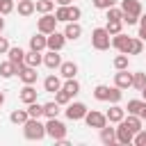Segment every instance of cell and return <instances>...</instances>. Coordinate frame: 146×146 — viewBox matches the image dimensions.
<instances>
[{
	"instance_id": "obj_33",
	"label": "cell",
	"mask_w": 146,
	"mask_h": 146,
	"mask_svg": "<svg viewBox=\"0 0 146 146\" xmlns=\"http://www.w3.org/2000/svg\"><path fill=\"white\" fill-rule=\"evenodd\" d=\"M105 30L110 32V36H114V34H119V32H123V21H107V25H105Z\"/></svg>"
},
{
	"instance_id": "obj_2",
	"label": "cell",
	"mask_w": 146,
	"mask_h": 146,
	"mask_svg": "<svg viewBox=\"0 0 146 146\" xmlns=\"http://www.w3.org/2000/svg\"><path fill=\"white\" fill-rule=\"evenodd\" d=\"M66 130H68V128H66L57 116L46 121V137H50V139H55V141L64 139V137H66Z\"/></svg>"
},
{
	"instance_id": "obj_47",
	"label": "cell",
	"mask_w": 146,
	"mask_h": 146,
	"mask_svg": "<svg viewBox=\"0 0 146 146\" xmlns=\"http://www.w3.org/2000/svg\"><path fill=\"white\" fill-rule=\"evenodd\" d=\"M55 2H57V5H71L73 0H55Z\"/></svg>"
},
{
	"instance_id": "obj_18",
	"label": "cell",
	"mask_w": 146,
	"mask_h": 146,
	"mask_svg": "<svg viewBox=\"0 0 146 146\" xmlns=\"http://www.w3.org/2000/svg\"><path fill=\"white\" fill-rule=\"evenodd\" d=\"M59 75H62L64 80L75 78V75H78V64H75V62H62V64H59Z\"/></svg>"
},
{
	"instance_id": "obj_28",
	"label": "cell",
	"mask_w": 146,
	"mask_h": 146,
	"mask_svg": "<svg viewBox=\"0 0 146 146\" xmlns=\"http://www.w3.org/2000/svg\"><path fill=\"white\" fill-rule=\"evenodd\" d=\"M16 75V66L7 59V62H2L0 64V78H5V80H9V78H14Z\"/></svg>"
},
{
	"instance_id": "obj_23",
	"label": "cell",
	"mask_w": 146,
	"mask_h": 146,
	"mask_svg": "<svg viewBox=\"0 0 146 146\" xmlns=\"http://www.w3.org/2000/svg\"><path fill=\"white\" fill-rule=\"evenodd\" d=\"M30 50H46V34H34V36H30Z\"/></svg>"
},
{
	"instance_id": "obj_29",
	"label": "cell",
	"mask_w": 146,
	"mask_h": 146,
	"mask_svg": "<svg viewBox=\"0 0 146 146\" xmlns=\"http://www.w3.org/2000/svg\"><path fill=\"white\" fill-rule=\"evenodd\" d=\"M27 114H30L32 119H41V116H43V105L36 103V100L30 103V105H27Z\"/></svg>"
},
{
	"instance_id": "obj_8",
	"label": "cell",
	"mask_w": 146,
	"mask_h": 146,
	"mask_svg": "<svg viewBox=\"0 0 146 146\" xmlns=\"http://www.w3.org/2000/svg\"><path fill=\"white\" fill-rule=\"evenodd\" d=\"M64 43H66L64 32H57V30H55V32L46 34V48H48V50H62Z\"/></svg>"
},
{
	"instance_id": "obj_19",
	"label": "cell",
	"mask_w": 146,
	"mask_h": 146,
	"mask_svg": "<svg viewBox=\"0 0 146 146\" xmlns=\"http://www.w3.org/2000/svg\"><path fill=\"white\" fill-rule=\"evenodd\" d=\"M43 89L48 91V94H55L57 89H62V80H59V75H55V73H50L46 80H43Z\"/></svg>"
},
{
	"instance_id": "obj_27",
	"label": "cell",
	"mask_w": 146,
	"mask_h": 146,
	"mask_svg": "<svg viewBox=\"0 0 146 146\" xmlns=\"http://www.w3.org/2000/svg\"><path fill=\"white\" fill-rule=\"evenodd\" d=\"M34 9H36L39 14H50V11L55 9V0H36V2H34Z\"/></svg>"
},
{
	"instance_id": "obj_35",
	"label": "cell",
	"mask_w": 146,
	"mask_h": 146,
	"mask_svg": "<svg viewBox=\"0 0 146 146\" xmlns=\"http://www.w3.org/2000/svg\"><path fill=\"white\" fill-rule=\"evenodd\" d=\"M107 96H110V87L107 84H98L94 89V98L96 100H107Z\"/></svg>"
},
{
	"instance_id": "obj_36",
	"label": "cell",
	"mask_w": 146,
	"mask_h": 146,
	"mask_svg": "<svg viewBox=\"0 0 146 146\" xmlns=\"http://www.w3.org/2000/svg\"><path fill=\"white\" fill-rule=\"evenodd\" d=\"M123 98V89H119L116 84L114 87H110V96H107V103H119Z\"/></svg>"
},
{
	"instance_id": "obj_38",
	"label": "cell",
	"mask_w": 146,
	"mask_h": 146,
	"mask_svg": "<svg viewBox=\"0 0 146 146\" xmlns=\"http://www.w3.org/2000/svg\"><path fill=\"white\" fill-rule=\"evenodd\" d=\"M14 9H16V0H0V14L2 16L11 14Z\"/></svg>"
},
{
	"instance_id": "obj_39",
	"label": "cell",
	"mask_w": 146,
	"mask_h": 146,
	"mask_svg": "<svg viewBox=\"0 0 146 146\" xmlns=\"http://www.w3.org/2000/svg\"><path fill=\"white\" fill-rule=\"evenodd\" d=\"M107 11V21H121V16H123V9L121 7H110V9H105Z\"/></svg>"
},
{
	"instance_id": "obj_5",
	"label": "cell",
	"mask_w": 146,
	"mask_h": 146,
	"mask_svg": "<svg viewBox=\"0 0 146 146\" xmlns=\"http://www.w3.org/2000/svg\"><path fill=\"white\" fill-rule=\"evenodd\" d=\"M57 18H55V14H43L41 18H39V23H36V30L41 32V34H50V32H55L57 30Z\"/></svg>"
},
{
	"instance_id": "obj_51",
	"label": "cell",
	"mask_w": 146,
	"mask_h": 146,
	"mask_svg": "<svg viewBox=\"0 0 146 146\" xmlns=\"http://www.w3.org/2000/svg\"><path fill=\"white\" fill-rule=\"evenodd\" d=\"M16 2H18V0H16Z\"/></svg>"
},
{
	"instance_id": "obj_45",
	"label": "cell",
	"mask_w": 146,
	"mask_h": 146,
	"mask_svg": "<svg viewBox=\"0 0 146 146\" xmlns=\"http://www.w3.org/2000/svg\"><path fill=\"white\" fill-rule=\"evenodd\" d=\"M9 50V41H7V36H0V55H5Z\"/></svg>"
},
{
	"instance_id": "obj_26",
	"label": "cell",
	"mask_w": 146,
	"mask_h": 146,
	"mask_svg": "<svg viewBox=\"0 0 146 146\" xmlns=\"http://www.w3.org/2000/svg\"><path fill=\"white\" fill-rule=\"evenodd\" d=\"M144 52V41L139 36H130V48H128V55H141Z\"/></svg>"
},
{
	"instance_id": "obj_7",
	"label": "cell",
	"mask_w": 146,
	"mask_h": 146,
	"mask_svg": "<svg viewBox=\"0 0 146 146\" xmlns=\"http://www.w3.org/2000/svg\"><path fill=\"white\" fill-rule=\"evenodd\" d=\"M114 130H116V141H119V144H123V146H130V144H132L135 132H132V130H130V128H128L123 121H119Z\"/></svg>"
},
{
	"instance_id": "obj_40",
	"label": "cell",
	"mask_w": 146,
	"mask_h": 146,
	"mask_svg": "<svg viewBox=\"0 0 146 146\" xmlns=\"http://www.w3.org/2000/svg\"><path fill=\"white\" fill-rule=\"evenodd\" d=\"M141 103H144V100H137V98H135V100H128V107H125V112H128V114H139V110H141Z\"/></svg>"
},
{
	"instance_id": "obj_46",
	"label": "cell",
	"mask_w": 146,
	"mask_h": 146,
	"mask_svg": "<svg viewBox=\"0 0 146 146\" xmlns=\"http://www.w3.org/2000/svg\"><path fill=\"white\" fill-rule=\"evenodd\" d=\"M137 116H139L141 121H146V100L141 103V110H139V114H137Z\"/></svg>"
},
{
	"instance_id": "obj_30",
	"label": "cell",
	"mask_w": 146,
	"mask_h": 146,
	"mask_svg": "<svg viewBox=\"0 0 146 146\" xmlns=\"http://www.w3.org/2000/svg\"><path fill=\"white\" fill-rule=\"evenodd\" d=\"M57 114H59V105H57L55 100H52V103H46V105H43V116H46V119H55Z\"/></svg>"
},
{
	"instance_id": "obj_9",
	"label": "cell",
	"mask_w": 146,
	"mask_h": 146,
	"mask_svg": "<svg viewBox=\"0 0 146 146\" xmlns=\"http://www.w3.org/2000/svg\"><path fill=\"white\" fill-rule=\"evenodd\" d=\"M7 55H9V62L16 66V73H18V71L25 66V62H23V57H25V50H23V48H11V46H9Z\"/></svg>"
},
{
	"instance_id": "obj_6",
	"label": "cell",
	"mask_w": 146,
	"mask_h": 146,
	"mask_svg": "<svg viewBox=\"0 0 146 146\" xmlns=\"http://www.w3.org/2000/svg\"><path fill=\"white\" fill-rule=\"evenodd\" d=\"M64 114H66V119H71V121H80V119H84V114H87V105H84V103H68L66 110H64Z\"/></svg>"
},
{
	"instance_id": "obj_11",
	"label": "cell",
	"mask_w": 146,
	"mask_h": 146,
	"mask_svg": "<svg viewBox=\"0 0 146 146\" xmlns=\"http://www.w3.org/2000/svg\"><path fill=\"white\" fill-rule=\"evenodd\" d=\"M112 48H116L119 52H123V55H128V48H130V36H125L123 32H119V34H114V36H112Z\"/></svg>"
},
{
	"instance_id": "obj_48",
	"label": "cell",
	"mask_w": 146,
	"mask_h": 146,
	"mask_svg": "<svg viewBox=\"0 0 146 146\" xmlns=\"http://www.w3.org/2000/svg\"><path fill=\"white\" fill-rule=\"evenodd\" d=\"M2 30H5V18H2V14H0V34H2Z\"/></svg>"
},
{
	"instance_id": "obj_13",
	"label": "cell",
	"mask_w": 146,
	"mask_h": 146,
	"mask_svg": "<svg viewBox=\"0 0 146 146\" xmlns=\"http://www.w3.org/2000/svg\"><path fill=\"white\" fill-rule=\"evenodd\" d=\"M64 36H66V39H71V41L80 39V36H82V25H80L78 21H68V23H66V27H64Z\"/></svg>"
},
{
	"instance_id": "obj_17",
	"label": "cell",
	"mask_w": 146,
	"mask_h": 146,
	"mask_svg": "<svg viewBox=\"0 0 146 146\" xmlns=\"http://www.w3.org/2000/svg\"><path fill=\"white\" fill-rule=\"evenodd\" d=\"M23 62H25V66H34V68H39V66L43 64V55H41L39 50H27L25 57H23Z\"/></svg>"
},
{
	"instance_id": "obj_1",
	"label": "cell",
	"mask_w": 146,
	"mask_h": 146,
	"mask_svg": "<svg viewBox=\"0 0 146 146\" xmlns=\"http://www.w3.org/2000/svg\"><path fill=\"white\" fill-rule=\"evenodd\" d=\"M23 135H25L27 141H41L46 137V123H41L39 119H32L30 116L23 123Z\"/></svg>"
},
{
	"instance_id": "obj_22",
	"label": "cell",
	"mask_w": 146,
	"mask_h": 146,
	"mask_svg": "<svg viewBox=\"0 0 146 146\" xmlns=\"http://www.w3.org/2000/svg\"><path fill=\"white\" fill-rule=\"evenodd\" d=\"M100 141H103L105 146H112V144L116 141V130H114V128L103 125V128H100Z\"/></svg>"
},
{
	"instance_id": "obj_10",
	"label": "cell",
	"mask_w": 146,
	"mask_h": 146,
	"mask_svg": "<svg viewBox=\"0 0 146 146\" xmlns=\"http://www.w3.org/2000/svg\"><path fill=\"white\" fill-rule=\"evenodd\" d=\"M114 84H116L119 89H130V87H132V73H128V68L116 71V73H114Z\"/></svg>"
},
{
	"instance_id": "obj_15",
	"label": "cell",
	"mask_w": 146,
	"mask_h": 146,
	"mask_svg": "<svg viewBox=\"0 0 146 146\" xmlns=\"http://www.w3.org/2000/svg\"><path fill=\"white\" fill-rule=\"evenodd\" d=\"M43 64H46L50 71L59 68V64H62V55H59V50H48V52L43 55Z\"/></svg>"
},
{
	"instance_id": "obj_14",
	"label": "cell",
	"mask_w": 146,
	"mask_h": 146,
	"mask_svg": "<svg viewBox=\"0 0 146 146\" xmlns=\"http://www.w3.org/2000/svg\"><path fill=\"white\" fill-rule=\"evenodd\" d=\"M105 116H107V121H110V123H119V121L125 116V107H121L119 103H112V107L105 112Z\"/></svg>"
},
{
	"instance_id": "obj_44",
	"label": "cell",
	"mask_w": 146,
	"mask_h": 146,
	"mask_svg": "<svg viewBox=\"0 0 146 146\" xmlns=\"http://www.w3.org/2000/svg\"><path fill=\"white\" fill-rule=\"evenodd\" d=\"M80 16H82V9L75 7V5H68V18H71V21H78Z\"/></svg>"
},
{
	"instance_id": "obj_32",
	"label": "cell",
	"mask_w": 146,
	"mask_h": 146,
	"mask_svg": "<svg viewBox=\"0 0 146 146\" xmlns=\"http://www.w3.org/2000/svg\"><path fill=\"white\" fill-rule=\"evenodd\" d=\"M55 18L59 21V23H68L71 18H68V5H59L57 9H55Z\"/></svg>"
},
{
	"instance_id": "obj_50",
	"label": "cell",
	"mask_w": 146,
	"mask_h": 146,
	"mask_svg": "<svg viewBox=\"0 0 146 146\" xmlns=\"http://www.w3.org/2000/svg\"><path fill=\"white\" fill-rule=\"evenodd\" d=\"M141 98H144V100H146V87H144V89H141Z\"/></svg>"
},
{
	"instance_id": "obj_24",
	"label": "cell",
	"mask_w": 146,
	"mask_h": 146,
	"mask_svg": "<svg viewBox=\"0 0 146 146\" xmlns=\"http://www.w3.org/2000/svg\"><path fill=\"white\" fill-rule=\"evenodd\" d=\"M62 89H64V91L73 98V96H78V94H80V82H78L75 78H68V80L62 84Z\"/></svg>"
},
{
	"instance_id": "obj_41",
	"label": "cell",
	"mask_w": 146,
	"mask_h": 146,
	"mask_svg": "<svg viewBox=\"0 0 146 146\" xmlns=\"http://www.w3.org/2000/svg\"><path fill=\"white\" fill-rule=\"evenodd\" d=\"M91 2H94V7H96V9H103V11L116 5V0H91Z\"/></svg>"
},
{
	"instance_id": "obj_20",
	"label": "cell",
	"mask_w": 146,
	"mask_h": 146,
	"mask_svg": "<svg viewBox=\"0 0 146 146\" xmlns=\"http://www.w3.org/2000/svg\"><path fill=\"white\" fill-rule=\"evenodd\" d=\"M16 9H18V16H23V18H27V16H32L36 11L34 9V0H18Z\"/></svg>"
},
{
	"instance_id": "obj_34",
	"label": "cell",
	"mask_w": 146,
	"mask_h": 146,
	"mask_svg": "<svg viewBox=\"0 0 146 146\" xmlns=\"http://www.w3.org/2000/svg\"><path fill=\"white\" fill-rule=\"evenodd\" d=\"M128 64H130V59H128V55H123V52H119V55L114 57V68H116V71H123V68H128Z\"/></svg>"
},
{
	"instance_id": "obj_42",
	"label": "cell",
	"mask_w": 146,
	"mask_h": 146,
	"mask_svg": "<svg viewBox=\"0 0 146 146\" xmlns=\"http://www.w3.org/2000/svg\"><path fill=\"white\" fill-rule=\"evenodd\" d=\"M137 23H139V34H137V36H139L141 41H146V14H141Z\"/></svg>"
},
{
	"instance_id": "obj_3",
	"label": "cell",
	"mask_w": 146,
	"mask_h": 146,
	"mask_svg": "<svg viewBox=\"0 0 146 146\" xmlns=\"http://www.w3.org/2000/svg\"><path fill=\"white\" fill-rule=\"evenodd\" d=\"M91 46H94L96 50H107V48L112 46L110 32H107L105 27H96V30L91 32Z\"/></svg>"
},
{
	"instance_id": "obj_4",
	"label": "cell",
	"mask_w": 146,
	"mask_h": 146,
	"mask_svg": "<svg viewBox=\"0 0 146 146\" xmlns=\"http://www.w3.org/2000/svg\"><path fill=\"white\" fill-rule=\"evenodd\" d=\"M84 123L89 125V128H103V125H107V116L103 114V112H98V110H87V114H84Z\"/></svg>"
},
{
	"instance_id": "obj_31",
	"label": "cell",
	"mask_w": 146,
	"mask_h": 146,
	"mask_svg": "<svg viewBox=\"0 0 146 146\" xmlns=\"http://www.w3.org/2000/svg\"><path fill=\"white\" fill-rule=\"evenodd\" d=\"M132 87H135V89H139V91L146 87V73H144V71L132 73Z\"/></svg>"
},
{
	"instance_id": "obj_12",
	"label": "cell",
	"mask_w": 146,
	"mask_h": 146,
	"mask_svg": "<svg viewBox=\"0 0 146 146\" xmlns=\"http://www.w3.org/2000/svg\"><path fill=\"white\" fill-rule=\"evenodd\" d=\"M16 75L23 80V84H34V82L39 80V73H36V68H34V66H23Z\"/></svg>"
},
{
	"instance_id": "obj_49",
	"label": "cell",
	"mask_w": 146,
	"mask_h": 146,
	"mask_svg": "<svg viewBox=\"0 0 146 146\" xmlns=\"http://www.w3.org/2000/svg\"><path fill=\"white\" fill-rule=\"evenodd\" d=\"M2 105H5V94L0 91V107H2Z\"/></svg>"
},
{
	"instance_id": "obj_21",
	"label": "cell",
	"mask_w": 146,
	"mask_h": 146,
	"mask_svg": "<svg viewBox=\"0 0 146 146\" xmlns=\"http://www.w3.org/2000/svg\"><path fill=\"white\" fill-rule=\"evenodd\" d=\"M21 100H23L25 105H30V103L36 100V89H34V84H23V89H21Z\"/></svg>"
},
{
	"instance_id": "obj_25",
	"label": "cell",
	"mask_w": 146,
	"mask_h": 146,
	"mask_svg": "<svg viewBox=\"0 0 146 146\" xmlns=\"http://www.w3.org/2000/svg\"><path fill=\"white\" fill-rule=\"evenodd\" d=\"M27 119H30L27 110H14V112L9 114V121H11V123H16V125H23Z\"/></svg>"
},
{
	"instance_id": "obj_37",
	"label": "cell",
	"mask_w": 146,
	"mask_h": 146,
	"mask_svg": "<svg viewBox=\"0 0 146 146\" xmlns=\"http://www.w3.org/2000/svg\"><path fill=\"white\" fill-rule=\"evenodd\" d=\"M55 103H57L59 107H62V105H68V103H71V96H68L64 89H57V91H55Z\"/></svg>"
},
{
	"instance_id": "obj_43",
	"label": "cell",
	"mask_w": 146,
	"mask_h": 146,
	"mask_svg": "<svg viewBox=\"0 0 146 146\" xmlns=\"http://www.w3.org/2000/svg\"><path fill=\"white\" fill-rule=\"evenodd\" d=\"M132 144H137V146H146V130L141 128L139 132H135V139H132Z\"/></svg>"
},
{
	"instance_id": "obj_16",
	"label": "cell",
	"mask_w": 146,
	"mask_h": 146,
	"mask_svg": "<svg viewBox=\"0 0 146 146\" xmlns=\"http://www.w3.org/2000/svg\"><path fill=\"white\" fill-rule=\"evenodd\" d=\"M121 9H123V14H130V16H141V5H139V0H121Z\"/></svg>"
}]
</instances>
